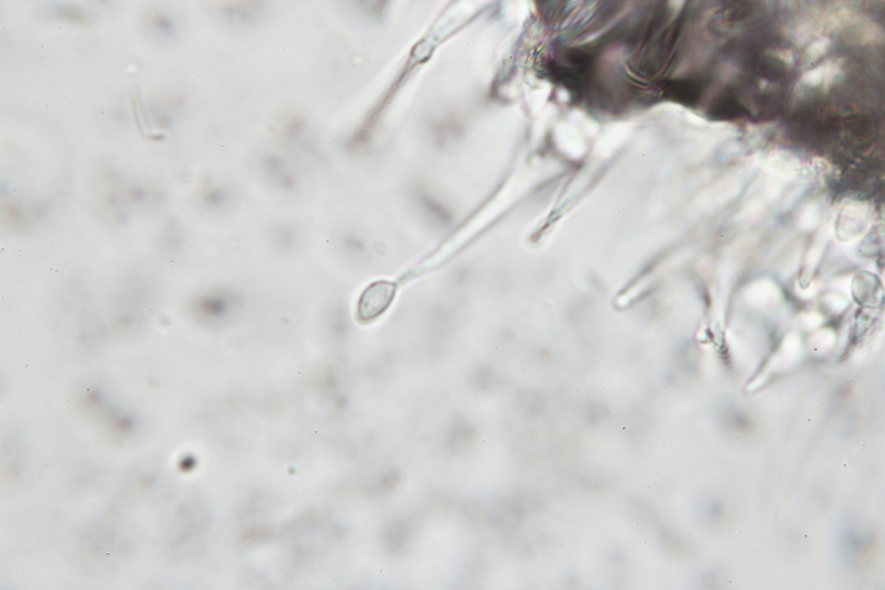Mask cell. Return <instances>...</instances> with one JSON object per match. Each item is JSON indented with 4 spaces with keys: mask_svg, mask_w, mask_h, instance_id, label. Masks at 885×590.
Segmentation results:
<instances>
[{
    "mask_svg": "<svg viewBox=\"0 0 885 590\" xmlns=\"http://www.w3.org/2000/svg\"><path fill=\"white\" fill-rule=\"evenodd\" d=\"M820 222V211L816 206H809L803 211L799 218V226L803 231H812L818 227Z\"/></svg>",
    "mask_w": 885,
    "mask_h": 590,
    "instance_id": "5",
    "label": "cell"
},
{
    "mask_svg": "<svg viewBox=\"0 0 885 590\" xmlns=\"http://www.w3.org/2000/svg\"><path fill=\"white\" fill-rule=\"evenodd\" d=\"M133 103H134L136 119L138 120L139 123L142 124V121L144 120V116H143L140 102H139V98L136 97L134 94H133Z\"/></svg>",
    "mask_w": 885,
    "mask_h": 590,
    "instance_id": "7",
    "label": "cell"
},
{
    "mask_svg": "<svg viewBox=\"0 0 885 590\" xmlns=\"http://www.w3.org/2000/svg\"><path fill=\"white\" fill-rule=\"evenodd\" d=\"M596 68L592 49L571 48L546 67L550 79L572 92L581 94L588 88Z\"/></svg>",
    "mask_w": 885,
    "mask_h": 590,
    "instance_id": "1",
    "label": "cell"
},
{
    "mask_svg": "<svg viewBox=\"0 0 885 590\" xmlns=\"http://www.w3.org/2000/svg\"><path fill=\"white\" fill-rule=\"evenodd\" d=\"M702 85L698 80L676 79L667 80L660 86L661 97L685 105H696L702 95Z\"/></svg>",
    "mask_w": 885,
    "mask_h": 590,
    "instance_id": "3",
    "label": "cell"
},
{
    "mask_svg": "<svg viewBox=\"0 0 885 590\" xmlns=\"http://www.w3.org/2000/svg\"><path fill=\"white\" fill-rule=\"evenodd\" d=\"M394 285L386 281H377L363 292L358 304V316L363 322L381 316L393 301Z\"/></svg>",
    "mask_w": 885,
    "mask_h": 590,
    "instance_id": "2",
    "label": "cell"
},
{
    "mask_svg": "<svg viewBox=\"0 0 885 590\" xmlns=\"http://www.w3.org/2000/svg\"><path fill=\"white\" fill-rule=\"evenodd\" d=\"M829 230L822 229L816 236L815 240L813 241L811 250L809 253V261L813 262V260H818L822 252H824L826 244H827L829 238Z\"/></svg>",
    "mask_w": 885,
    "mask_h": 590,
    "instance_id": "6",
    "label": "cell"
},
{
    "mask_svg": "<svg viewBox=\"0 0 885 590\" xmlns=\"http://www.w3.org/2000/svg\"><path fill=\"white\" fill-rule=\"evenodd\" d=\"M868 221L867 215H866L864 210H862V207L861 209L858 207H849V209H846L844 211L842 217H841L840 223V232L844 236L853 234V232H855V238H857L855 237L857 230L860 227L861 229L864 227L865 223Z\"/></svg>",
    "mask_w": 885,
    "mask_h": 590,
    "instance_id": "4",
    "label": "cell"
}]
</instances>
